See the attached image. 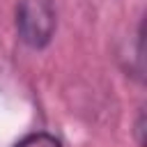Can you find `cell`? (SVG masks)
<instances>
[{
    "mask_svg": "<svg viewBox=\"0 0 147 147\" xmlns=\"http://www.w3.org/2000/svg\"><path fill=\"white\" fill-rule=\"evenodd\" d=\"M145 113L140 110V115H138V122H136V136H138V145L142 147L145 145Z\"/></svg>",
    "mask_w": 147,
    "mask_h": 147,
    "instance_id": "obj_3",
    "label": "cell"
},
{
    "mask_svg": "<svg viewBox=\"0 0 147 147\" xmlns=\"http://www.w3.org/2000/svg\"><path fill=\"white\" fill-rule=\"evenodd\" d=\"M14 147H62V142H60V138H55L53 133L39 131V133H30V136H25V138L18 140Z\"/></svg>",
    "mask_w": 147,
    "mask_h": 147,
    "instance_id": "obj_2",
    "label": "cell"
},
{
    "mask_svg": "<svg viewBox=\"0 0 147 147\" xmlns=\"http://www.w3.org/2000/svg\"><path fill=\"white\" fill-rule=\"evenodd\" d=\"M55 7L53 0H18L16 5V32L18 39L39 51L46 48L55 34Z\"/></svg>",
    "mask_w": 147,
    "mask_h": 147,
    "instance_id": "obj_1",
    "label": "cell"
}]
</instances>
